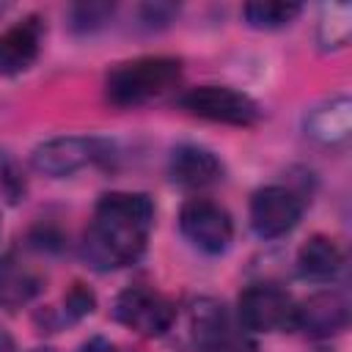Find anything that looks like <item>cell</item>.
I'll use <instances>...</instances> for the list:
<instances>
[{"instance_id": "obj_12", "label": "cell", "mask_w": 352, "mask_h": 352, "mask_svg": "<svg viewBox=\"0 0 352 352\" xmlns=\"http://www.w3.org/2000/svg\"><path fill=\"white\" fill-rule=\"evenodd\" d=\"M168 176L184 190H204L226 176L223 160L201 143H179L168 157Z\"/></svg>"}, {"instance_id": "obj_21", "label": "cell", "mask_w": 352, "mask_h": 352, "mask_svg": "<svg viewBox=\"0 0 352 352\" xmlns=\"http://www.w3.org/2000/svg\"><path fill=\"white\" fill-rule=\"evenodd\" d=\"M28 248L36 253H60L66 248V236L55 223H38L28 231Z\"/></svg>"}, {"instance_id": "obj_16", "label": "cell", "mask_w": 352, "mask_h": 352, "mask_svg": "<svg viewBox=\"0 0 352 352\" xmlns=\"http://www.w3.org/2000/svg\"><path fill=\"white\" fill-rule=\"evenodd\" d=\"M352 36V6L349 3H330L319 14L316 25V41L324 52L341 50L349 44Z\"/></svg>"}, {"instance_id": "obj_17", "label": "cell", "mask_w": 352, "mask_h": 352, "mask_svg": "<svg viewBox=\"0 0 352 352\" xmlns=\"http://www.w3.org/2000/svg\"><path fill=\"white\" fill-rule=\"evenodd\" d=\"M302 14L300 3H245L242 6V22L253 30H283Z\"/></svg>"}, {"instance_id": "obj_10", "label": "cell", "mask_w": 352, "mask_h": 352, "mask_svg": "<svg viewBox=\"0 0 352 352\" xmlns=\"http://www.w3.org/2000/svg\"><path fill=\"white\" fill-rule=\"evenodd\" d=\"M349 327V300L338 289H322L294 305V330L324 341Z\"/></svg>"}, {"instance_id": "obj_6", "label": "cell", "mask_w": 352, "mask_h": 352, "mask_svg": "<svg viewBox=\"0 0 352 352\" xmlns=\"http://www.w3.org/2000/svg\"><path fill=\"white\" fill-rule=\"evenodd\" d=\"M113 322L121 327L143 336V338H160L165 336L176 322V302L146 283H132L121 289L110 305Z\"/></svg>"}, {"instance_id": "obj_19", "label": "cell", "mask_w": 352, "mask_h": 352, "mask_svg": "<svg viewBox=\"0 0 352 352\" xmlns=\"http://www.w3.org/2000/svg\"><path fill=\"white\" fill-rule=\"evenodd\" d=\"M0 198L8 206H16V204H22L28 198V176H25V168L6 148H0Z\"/></svg>"}, {"instance_id": "obj_24", "label": "cell", "mask_w": 352, "mask_h": 352, "mask_svg": "<svg viewBox=\"0 0 352 352\" xmlns=\"http://www.w3.org/2000/svg\"><path fill=\"white\" fill-rule=\"evenodd\" d=\"M0 352H16V341H14V336L6 333L3 327H0Z\"/></svg>"}, {"instance_id": "obj_1", "label": "cell", "mask_w": 352, "mask_h": 352, "mask_svg": "<svg viewBox=\"0 0 352 352\" xmlns=\"http://www.w3.org/2000/svg\"><path fill=\"white\" fill-rule=\"evenodd\" d=\"M154 201L148 192L110 190L99 195L80 239V258L96 272L138 264L154 228Z\"/></svg>"}, {"instance_id": "obj_26", "label": "cell", "mask_w": 352, "mask_h": 352, "mask_svg": "<svg viewBox=\"0 0 352 352\" xmlns=\"http://www.w3.org/2000/svg\"><path fill=\"white\" fill-rule=\"evenodd\" d=\"M6 11H8V6H6V3H0V16H3Z\"/></svg>"}, {"instance_id": "obj_25", "label": "cell", "mask_w": 352, "mask_h": 352, "mask_svg": "<svg viewBox=\"0 0 352 352\" xmlns=\"http://www.w3.org/2000/svg\"><path fill=\"white\" fill-rule=\"evenodd\" d=\"M28 352H55L52 346H36V349H28Z\"/></svg>"}, {"instance_id": "obj_4", "label": "cell", "mask_w": 352, "mask_h": 352, "mask_svg": "<svg viewBox=\"0 0 352 352\" xmlns=\"http://www.w3.org/2000/svg\"><path fill=\"white\" fill-rule=\"evenodd\" d=\"M176 104L187 116H195L212 124H226V126H256L264 116L261 104L253 96H248L239 88L214 85V82H204L182 91Z\"/></svg>"}, {"instance_id": "obj_15", "label": "cell", "mask_w": 352, "mask_h": 352, "mask_svg": "<svg viewBox=\"0 0 352 352\" xmlns=\"http://www.w3.org/2000/svg\"><path fill=\"white\" fill-rule=\"evenodd\" d=\"M294 270L302 280L311 283H330L344 270V250L327 234H311L294 256Z\"/></svg>"}, {"instance_id": "obj_3", "label": "cell", "mask_w": 352, "mask_h": 352, "mask_svg": "<svg viewBox=\"0 0 352 352\" xmlns=\"http://www.w3.org/2000/svg\"><path fill=\"white\" fill-rule=\"evenodd\" d=\"M118 148L107 138L96 135H55L41 140L30 151V165L47 179H69L88 165L113 168Z\"/></svg>"}, {"instance_id": "obj_18", "label": "cell", "mask_w": 352, "mask_h": 352, "mask_svg": "<svg viewBox=\"0 0 352 352\" xmlns=\"http://www.w3.org/2000/svg\"><path fill=\"white\" fill-rule=\"evenodd\" d=\"M116 16V3H102V0H94V3H74L69 6L66 11V22H69V30L72 33H96L102 28L110 25V19Z\"/></svg>"}, {"instance_id": "obj_8", "label": "cell", "mask_w": 352, "mask_h": 352, "mask_svg": "<svg viewBox=\"0 0 352 352\" xmlns=\"http://www.w3.org/2000/svg\"><path fill=\"white\" fill-rule=\"evenodd\" d=\"M305 212V198L300 190L286 184H264L250 195L248 220L258 239H280L297 228Z\"/></svg>"}, {"instance_id": "obj_5", "label": "cell", "mask_w": 352, "mask_h": 352, "mask_svg": "<svg viewBox=\"0 0 352 352\" xmlns=\"http://www.w3.org/2000/svg\"><path fill=\"white\" fill-rule=\"evenodd\" d=\"M187 319L195 352H256L253 336L214 297H195Z\"/></svg>"}, {"instance_id": "obj_2", "label": "cell", "mask_w": 352, "mask_h": 352, "mask_svg": "<svg viewBox=\"0 0 352 352\" xmlns=\"http://www.w3.org/2000/svg\"><path fill=\"white\" fill-rule=\"evenodd\" d=\"M182 74L184 60L179 55L129 58L104 74V99L118 110H135L170 94L182 82Z\"/></svg>"}, {"instance_id": "obj_27", "label": "cell", "mask_w": 352, "mask_h": 352, "mask_svg": "<svg viewBox=\"0 0 352 352\" xmlns=\"http://www.w3.org/2000/svg\"><path fill=\"white\" fill-rule=\"evenodd\" d=\"M0 228H3V226H0Z\"/></svg>"}, {"instance_id": "obj_9", "label": "cell", "mask_w": 352, "mask_h": 352, "mask_svg": "<svg viewBox=\"0 0 352 352\" xmlns=\"http://www.w3.org/2000/svg\"><path fill=\"white\" fill-rule=\"evenodd\" d=\"M182 236L206 256H223L234 242L231 212L212 198H187L179 209Z\"/></svg>"}, {"instance_id": "obj_14", "label": "cell", "mask_w": 352, "mask_h": 352, "mask_svg": "<svg viewBox=\"0 0 352 352\" xmlns=\"http://www.w3.org/2000/svg\"><path fill=\"white\" fill-rule=\"evenodd\" d=\"M44 292V275L25 264L14 250L0 256V308L14 314Z\"/></svg>"}, {"instance_id": "obj_7", "label": "cell", "mask_w": 352, "mask_h": 352, "mask_svg": "<svg viewBox=\"0 0 352 352\" xmlns=\"http://www.w3.org/2000/svg\"><path fill=\"white\" fill-rule=\"evenodd\" d=\"M294 305L297 300L278 283L258 280L239 292L236 297V322L253 333H286L294 330Z\"/></svg>"}, {"instance_id": "obj_13", "label": "cell", "mask_w": 352, "mask_h": 352, "mask_svg": "<svg viewBox=\"0 0 352 352\" xmlns=\"http://www.w3.org/2000/svg\"><path fill=\"white\" fill-rule=\"evenodd\" d=\"M302 132L324 148L344 146L352 135V99L341 94L311 104L302 116Z\"/></svg>"}, {"instance_id": "obj_22", "label": "cell", "mask_w": 352, "mask_h": 352, "mask_svg": "<svg viewBox=\"0 0 352 352\" xmlns=\"http://www.w3.org/2000/svg\"><path fill=\"white\" fill-rule=\"evenodd\" d=\"M176 14H179V8L170 3H146L138 8V19H140L138 25L143 30H162L176 19Z\"/></svg>"}, {"instance_id": "obj_20", "label": "cell", "mask_w": 352, "mask_h": 352, "mask_svg": "<svg viewBox=\"0 0 352 352\" xmlns=\"http://www.w3.org/2000/svg\"><path fill=\"white\" fill-rule=\"evenodd\" d=\"M96 292L88 286V283H82V280H74L66 292H63V300H60V316H63V322L66 324H77V322H82L85 316H91L94 311H96Z\"/></svg>"}, {"instance_id": "obj_11", "label": "cell", "mask_w": 352, "mask_h": 352, "mask_svg": "<svg viewBox=\"0 0 352 352\" xmlns=\"http://www.w3.org/2000/svg\"><path fill=\"white\" fill-rule=\"evenodd\" d=\"M44 33L47 25L38 14H28L0 30V77L25 74L41 55Z\"/></svg>"}, {"instance_id": "obj_23", "label": "cell", "mask_w": 352, "mask_h": 352, "mask_svg": "<svg viewBox=\"0 0 352 352\" xmlns=\"http://www.w3.org/2000/svg\"><path fill=\"white\" fill-rule=\"evenodd\" d=\"M77 352H118V346L107 336H91L88 341H82L77 346Z\"/></svg>"}]
</instances>
